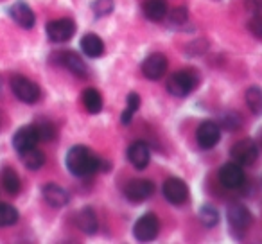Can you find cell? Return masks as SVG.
I'll return each instance as SVG.
<instances>
[{
	"label": "cell",
	"mask_w": 262,
	"mask_h": 244,
	"mask_svg": "<svg viewBox=\"0 0 262 244\" xmlns=\"http://www.w3.org/2000/svg\"><path fill=\"white\" fill-rule=\"evenodd\" d=\"M65 164L67 169L77 178L90 176L97 172L99 169H102V160H99L86 146H74L72 149H69Z\"/></svg>",
	"instance_id": "cell-1"
},
{
	"label": "cell",
	"mask_w": 262,
	"mask_h": 244,
	"mask_svg": "<svg viewBox=\"0 0 262 244\" xmlns=\"http://www.w3.org/2000/svg\"><path fill=\"white\" fill-rule=\"evenodd\" d=\"M198 86V72L192 69H183L174 72L167 79V92L174 97H187Z\"/></svg>",
	"instance_id": "cell-2"
},
{
	"label": "cell",
	"mask_w": 262,
	"mask_h": 244,
	"mask_svg": "<svg viewBox=\"0 0 262 244\" xmlns=\"http://www.w3.org/2000/svg\"><path fill=\"white\" fill-rule=\"evenodd\" d=\"M11 90L18 101L26 102V104H34L40 101L41 90L34 81L27 79L24 76H15L11 79Z\"/></svg>",
	"instance_id": "cell-3"
},
{
	"label": "cell",
	"mask_w": 262,
	"mask_h": 244,
	"mask_svg": "<svg viewBox=\"0 0 262 244\" xmlns=\"http://www.w3.org/2000/svg\"><path fill=\"white\" fill-rule=\"evenodd\" d=\"M230 157L239 165H251L258 158V146L251 139H243L232 146Z\"/></svg>",
	"instance_id": "cell-4"
},
{
	"label": "cell",
	"mask_w": 262,
	"mask_h": 244,
	"mask_svg": "<svg viewBox=\"0 0 262 244\" xmlns=\"http://www.w3.org/2000/svg\"><path fill=\"white\" fill-rule=\"evenodd\" d=\"M45 33H47V38L54 43H65L76 33V24L70 18H59V20H52V22L47 24L45 27Z\"/></svg>",
	"instance_id": "cell-5"
},
{
	"label": "cell",
	"mask_w": 262,
	"mask_h": 244,
	"mask_svg": "<svg viewBox=\"0 0 262 244\" xmlns=\"http://www.w3.org/2000/svg\"><path fill=\"white\" fill-rule=\"evenodd\" d=\"M160 232V221L155 214H144L133 226V235L140 242H149Z\"/></svg>",
	"instance_id": "cell-6"
},
{
	"label": "cell",
	"mask_w": 262,
	"mask_h": 244,
	"mask_svg": "<svg viewBox=\"0 0 262 244\" xmlns=\"http://www.w3.org/2000/svg\"><path fill=\"white\" fill-rule=\"evenodd\" d=\"M228 226L235 235H243L248 228L251 226V214L246 207L243 205H232L226 212Z\"/></svg>",
	"instance_id": "cell-7"
},
{
	"label": "cell",
	"mask_w": 262,
	"mask_h": 244,
	"mask_svg": "<svg viewBox=\"0 0 262 244\" xmlns=\"http://www.w3.org/2000/svg\"><path fill=\"white\" fill-rule=\"evenodd\" d=\"M162 192H164V197L171 205H183L189 199V187L180 178L165 180L164 187H162Z\"/></svg>",
	"instance_id": "cell-8"
},
{
	"label": "cell",
	"mask_w": 262,
	"mask_h": 244,
	"mask_svg": "<svg viewBox=\"0 0 262 244\" xmlns=\"http://www.w3.org/2000/svg\"><path fill=\"white\" fill-rule=\"evenodd\" d=\"M155 192V185L149 180H133L126 185L124 189V196L131 203H142V201L149 199Z\"/></svg>",
	"instance_id": "cell-9"
},
{
	"label": "cell",
	"mask_w": 262,
	"mask_h": 244,
	"mask_svg": "<svg viewBox=\"0 0 262 244\" xmlns=\"http://www.w3.org/2000/svg\"><path fill=\"white\" fill-rule=\"evenodd\" d=\"M196 140H198V144H200V147H203V149H212V147L217 146L219 140H221V129H219V126L215 124V122H212V120H205V122L200 124V128H198Z\"/></svg>",
	"instance_id": "cell-10"
},
{
	"label": "cell",
	"mask_w": 262,
	"mask_h": 244,
	"mask_svg": "<svg viewBox=\"0 0 262 244\" xmlns=\"http://www.w3.org/2000/svg\"><path fill=\"white\" fill-rule=\"evenodd\" d=\"M165 70H167V58L160 52L149 54L142 61V74L151 81H158L164 77Z\"/></svg>",
	"instance_id": "cell-11"
},
{
	"label": "cell",
	"mask_w": 262,
	"mask_h": 244,
	"mask_svg": "<svg viewBox=\"0 0 262 244\" xmlns=\"http://www.w3.org/2000/svg\"><path fill=\"white\" fill-rule=\"evenodd\" d=\"M219 182L221 185H225L226 189H239L244 183L246 176H244V171L239 164L235 162H230V164H225L221 169H219Z\"/></svg>",
	"instance_id": "cell-12"
},
{
	"label": "cell",
	"mask_w": 262,
	"mask_h": 244,
	"mask_svg": "<svg viewBox=\"0 0 262 244\" xmlns=\"http://www.w3.org/2000/svg\"><path fill=\"white\" fill-rule=\"evenodd\" d=\"M38 142H40V139H38V131H36V128H34V124L22 126V128L15 133V137H13V147H15L18 154L31 149V147H36Z\"/></svg>",
	"instance_id": "cell-13"
},
{
	"label": "cell",
	"mask_w": 262,
	"mask_h": 244,
	"mask_svg": "<svg viewBox=\"0 0 262 244\" xmlns=\"http://www.w3.org/2000/svg\"><path fill=\"white\" fill-rule=\"evenodd\" d=\"M127 160H129V164L135 169L144 171V169L149 165V160H151L149 146H147L146 142H142V140L133 142L129 147H127Z\"/></svg>",
	"instance_id": "cell-14"
},
{
	"label": "cell",
	"mask_w": 262,
	"mask_h": 244,
	"mask_svg": "<svg viewBox=\"0 0 262 244\" xmlns=\"http://www.w3.org/2000/svg\"><path fill=\"white\" fill-rule=\"evenodd\" d=\"M9 16H11L13 22L22 27V29H31V27H34V24H36V16H34L33 9H31L26 2H22V0L15 2V4L9 8Z\"/></svg>",
	"instance_id": "cell-15"
},
{
	"label": "cell",
	"mask_w": 262,
	"mask_h": 244,
	"mask_svg": "<svg viewBox=\"0 0 262 244\" xmlns=\"http://www.w3.org/2000/svg\"><path fill=\"white\" fill-rule=\"evenodd\" d=\"M41 194H43V199L54 208L65 207V205L69 203V199H70L69 192H67L63 187L56 185V183H47V185H43Z\"/></svg>",
	"instance_id": "cell-16"
},
{
	"label": "cell",
	"mask_w": 262,
	"mask_h": 244,
	"mask_svg": "<svg viewBox=\"0 0 262 244\" xmlns=\"http://www.w3.org/2000/svg\"><path fill=\"white\" fill-rule=\"evenodd\" d=\"M58 61L61 63L67 70H70L74 76H77V77L86 76V65H84V61L76 54V52H69V51L61 52V54L58 56Z\"/></svg>",
	"instance_id": "cell-17"
},
{
	"label": "cell",
	"mask_w": 262,
	"mask_h": 244,
	"mask_svg": "<svg viewBox=\"0 0 262 244\" xmlns=\"http://www.w3.org/2000/svg\"><path fill=\"white\" fill-rule=\"evenodd\" d=\"M144 15L151 22H160L167 16V0H144Z\"/></svg>",
	"instance_id": "cell-18"
},
{
	"label": "cell",
	"mask_w": 262,
	"mask_h": 244,
	"mask_svg": "<svg viewBox=\"0 0 262 244\" xmlns=\"http://www.w3.org/2000/svg\"><path fill=\"white\" fill-rule=\"evenodd\" d=\"M79 47L88 58H101L104 54V43L97 34H84L81 38Z\"/></svg>",
	"instance_id": "cell-19"
},
{
	"label": "cell",
	"mask_w": 262,
	"mask_h": 244,
	"mask_svg": "<svg viewBox=\"0 0 262 244\" xmlns=\"http://www.w3.org/2000/svg\"><path fill=\"white\" fill-rule=\"evenodd\" d=\"M76 223L84 233L97 232V226H99L97 215H95V212L92 210L90 207H84L83 210H79V214H77V217H76Z\"/></svg>",
	"instance_id": "cell-20"
},
{
	"label": "cell",
	"mask_w": 262,
	"mask_h": 244,
	"mask_svg": "<svg viewBox=\"0 0 262 244\" xmlns=\"http://www.w3.org/2000/svg\"><path fill=\"white\" fill-rule=\"evenodd\" d=\"M2 187L6 189V192H9L11 196H16L22 189V183H20V178H18V172L15 171L13 167H4L2 169Z\"/></svg>",
	"instance_id": "cell-21"
},
{
	"label": "cell",
	"mask_w": 262,
	"mask_h": 244,
	"mask_svg": "<svg viewBox=\"0 0 262 244\" xmlns=\"http://www.w3.org/2000/svg\"><path fill=\"white\" fill-rule=\"evenodd\" d=\"M20 158H22L24 165H26L29 171H38V169H41L45 164V154L41 153L40 149H36V147H31V149L20 153Z\"/></svg>",
	"instance_id": "cell-22"
},
{
	"label": "cell",
	"mask_w": 262,
	"mask_h": 244,
	"mask_svg": "<svg viewBox=\"0 0 262 244\" xmlns=\"http://www.w3.org/2000/svg\"><path fill=\"white\" fill-rule=\"evenodd\" d=\"M83 104H84V108H86V112L92 113V115L99 113L102 109L101 94H99L95 88H86V90L83 92Z\"/></svg>",
	"instance_id": "cell-23"
},
{
	"label": "cell",
	"mask_w": 262,
	"mask_h": 244,
	"mask_svg": "<svg viewBox=\"0 0 262 244\" xmlns=\"http://www.w3.org/2000/svg\"><path fill=\"white\" fill-rule=\"evenodd\" d=\"M246 104L253 115H262V90L258 86H250L246 90Z\"/></svg>",
	"instance_id": "cell-24"
},
{
	"label": "cell",
	"mask_w": 262,
	"mask_h": 244,
	"mask_svg": "<svg viewBox=\"0 0 262 244\" xmlns=\"http://www.w3.org/2000/svg\"><path fill=\"white\" fill-rule=\"evenodd\" d=\"M139 108H140L139 94L131 92V94L127 95V99H126V109H124L122 115H120V122H122V124H129L131 119H133V115H135Z\"/></svg>",
	"instance_id": "cell-25"
},
{
	"label": "cell",
	"mask_w": 262,
	"mask_h": 244,
	"mask_svg": "<svg viewBox=\"0 0 262 244\" xmlns=\"http://www.w3.org/2000/svg\"><path fill=\"white\" fill-rule=\"evenodd\" d=\"M18 210L15 207L8 203H0V228L4 226H13L16 221H18Z\"/></svg>",
	"instance_id": "cell-26"
},
{
	"label": "cell",
	"mask_w": 262,
	"mask_h": 244,
	"mask_svg": "<svg viewBox=\"0 0 262 244\" xmlns=\"http://www.w3.org/2000/svg\"><path fill=\"white\" fill-rule=\"evenodd\" d=\"M200 221L203 223L207 228H212L219 223V212L215 210L212 205H203L200 208Z\"/></svg>",
	"instance_id": "cell-27"
},
{
	"label": "cell",
	"mask_w": 262,
	"mask_h": 244,
	"mask_svg": "<svg viewBox=\"0 0 262 244\" xmlns=\"http://www.w3.org/2000/svg\"><path fill=\"white\" fill-rule=\"evenodd\" d=\"M34 128H36V131H38V139L43 140V142H49V140H52L56 137L54 124L49 122V120H40V122L34 124Z\"/></svg>",
	"instance_id": "cell-28"
},
{
	"label": "cell",
	"mask_w": 262,
	"mask_h": 244,
	"mask_svg": "<svg viewBox=\"0 0 262 244\" xmlns=\"http://www.w3.org/2000/svg\"><path fill=\"white\" fill-rule=\"evenodd\" d=\"M92 11L97 18H102V16L110 15L113 11V0H95L92 4Z\"/></svg>",
	"instance_id": "cell-29"
},
{
	"label": "cell",
	"mask_w": 262,
	"mask_h": 244,
	"mask_svg": "<svg viewBox=\"0 0 262 244\" xmlns=\"http://www.w3.org/2000/svg\"><path fill=\"white\" fill-rule=\"evenodd\" d=\"M241 124H243V120H241V115L239 113H225V115L221 117V126L226 129H230V131H233V129H239Z\"/></svg>",
	"instance_id": "cell-30"
},
{
	"label": "cell",
	"mask_w": 262,
	"mask_h": 244,
	"mask_svg": "<svg viewBox=\"0 0 262 244\" xmlns=\"http://www.w3.org/2000/svg\"><path fill=\"white\" fill-rule=\"evenodd\" d=\"M248 31L253 34L255 38L262 40V13H255L248 22Z\"/></svg>",
	"instance_id": "cell-31"
},
{
	"label": "cell",
	"mask_w": 262,
	"mask_h": 244,
	"mask_svg": "<svg viewBox=\"0 0 262 244\" xmlns=\"http://www.w3.org/2000/svg\"><path fill=\"white\" fill-rule=\"evenodd\" d=\"M169 20H171L172 26H183V24L189 20V13H187L185 8H176L171 11V15H169Z\"/></svg>",
	"instance_id": "cell-32"
},
{
	"label": "cell",
	"mask_w": 262,
	"mask_h": 244,
	"mask_svg": "<svg viewBox=\"0 0 262 244\" xmlns=\"http://www.w3.org/2000/svg\"><path fill=\"white\" fill-rule=\"evenodd\" d=\"M258 144H260V149H262V129H260V133H258Z\"/></svg>",
	"instance_id": "cell-33"
}]
</instances>
